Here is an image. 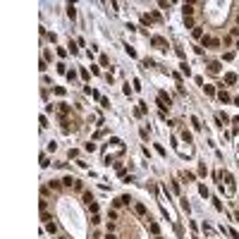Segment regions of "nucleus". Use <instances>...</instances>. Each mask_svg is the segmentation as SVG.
Here are the masks:
<instances>
[{
    "label": "nucleus",
    "mask_w": 239,
    "mask_h": 239,
    "mask_svg": "<svg viewBox=\"0 0 239 239\" xmlns=\"http://www.w3.org/2000/svg\"><path fill=\"white\" fill-rule=\"evenodd\" d=\"M158 105H160V112L170 110V96L165 93V91H160V93H158Z\"/></svg>",
    "instance_id": "obj_1"
},
{
    "label": "nucleus",
    "mask_w": 239,
    "mask_h": 239,
    "mask_svg": "<svg viewBox=\"0 0 239 239\" xmlns=\"http://www.w3.org/2000/svg\"><path fill=\"white\" fill-rule=\"evenodd\" d=\"M203 45H210V48H218V45H220V41H218V38H203Z\"/></svg>",
    "instance_id": "obj_2"
},
{
    "label": "nucleus",
    "mask_w": 239,
    "mask_h": 239,
    "mask_svg": "<svg viewBox=\"0 0 239 239\" xmlns=\"http://www.w3.org/2000/svg\"><path fill=\"white\" fill-rule=\"evenodd\" d=\"M151 43H153V45H158V48H165V45H168V43H165V38H160V36H156Z\"/></svg>",
    "instance_id": "obj_3"
},
{
    "label": "nucleus",
    "mask_w": 239,
    "mask_h": 239,
    "mask_svg": "<svg viewBox=\"0 0 239 239\" xmlns=\"http://www.w3.org/2000/svg\"><path fill=\"white\" fill-rule=\"evenodd\" d=\"M208 69H210V74H218V72H220V62H210Z\"/></svg>",
    "instance_id": "obj_4"
},
{
    "label": "nucleus",
    "mask_w": 239,
    "mask_h": 239,
    "mask_svg": "<svg viewBox=\"0 0 239 239\" xmlns=\"http://www.w3.org/2000/svg\"><path fill=\"white\" fill-rule=\"evenodd\" d=\"M218 98H220L222 103H230V93L227 91H218Z\"/></svg>",
    "instance_id": "obj_5"
},
{
    "label": "nucleus",
    "mask_w": 239,
    "mask_h": 239,
    "mask_svg": "<svg viewBox=\"0 0 239 239\" xmlns=\"http://www.w3.org/2000/svg\"><path fill=\"white\" fill-rule=\"evenodd\" d=\"M134 210H136V215H146V206H144V203H136Z\"/></svg>",
    "instance_id": "obj_6"
},
{
    "label": "nucleus",
    "mask_w": 239,
    "mask_h": 239,
    "mask_svg": "<svg viewBox=\"0 0 239 239\" xmlns=\"http://www.w3.org/2000/svg\"><path fill=\"white\" fill-rule=\"evenodd\" d=\"M67 15H69V19H77V7L74 5H67Z\"/></svg>",
    "instance_id": "obj_7"
},
{
    "label": "nucleus",
    "mask_w": 239,
    "mask_h": 239,
    "mask_svg": "<svg viewBox=\"0 0 239 239\" xmlns=\"http://www.w3.org/2000/svg\"><path fill=\"white\" fill-rule=\"evenodd\" d=\"M225 81H227V84H234V81H237V74H234V72H230V74H225Z\"/></svg>",
    "instance_id": "obj_8"
},
{
    "label": "nucleus",
    "mask_w": 239,
    "mask_h": 239,
    "mask_svg": "<svg viewBox=\"0 0 239 239\" xmlns=\"http://www.w3.org/2000/svg\"><path fill=\"white\" fill-rule=\"evenodd\" d=\"M60 115H69V105L67 103H60Z\"/></svg>",
    "instance_id": "obj_9"
},
{
    "label": "nucleus",
    "mask_w": 239,
    "mask_h": 239,
    "mask_svg": "<svg viewBox=\"0 0 239 239\" xmlns=\"http://www.w3.org/2000/svg\"><path fill=\"white\" fill-rule=\"evenodd\" d=\"M194 15V5H184V17H191Z\"/></svg>",
    "instance_id": "obj_10"
},
{
    "label": "nucleus",
    "mask_w": 239,
    "mask_h": 239,
    "mask_svg": "<svg viewBox=\"0 0 239 239\" xmlns=\"http://www.w3.org/2000/svg\"><path fill=\"white\" fill-rule=\"evenodd\" d=\"M62 184H67V187H72V184H77V179H74V177H65V179H62Z\"/></svg>",
    "instance_id": "obj_11"
},
{
    "label": "nucleus",
    "mask_w": 239,
    "mask_h": 239,
    "mask_svg": "<svg viewBox=\"0 0 239 239\" xmlns=\"http://www.w3.org/2000/svg\"><path fill=\"white\" fill-rule=\"evenodd\" d=\"M179 72H182V74H187V77H189V67H187V62H182V65H179Z\"/></svg>",
    "instance_id": "obj_12"
},
{
    "label": "nucleus",
    "mask_w": 239,
    "mask_h": 239,
    "mask_svg": "<svg viewBox=\"0 0 239 239\" xmlns=\"http://www.w3.org/2000/svg\"><path fill=\"white\" fill-rule=\"evenodd\" d=\"M191 34H194V38H201V36H203V31L198 29V26H194V31H191Z\"/></svg>",
    "instance_id": "obj_13"
},
{
    "label": "nucleus",
    "mask_w": 239,
    "mask_h": 239,
    "mask_svg": "<svg viewBox=\"0 0 239 239\" xmlns=\"http://www.w3.org/2000/svg\"><path fill=\"white\" fill-rule=\"evenodd\" d=\"M89 208H91V213H93V215L98 213V203H96V201H91V203H89Z\"/></svg>",
    "instance_id": "obj_14"
},
{
    "label": "nucleus",
    "mask_w": 239,
    "mask_h": 239,
    "mask_svg": "<svg viewBox=\"0 0 239 239\" xmlns=\"http://www.w3.org/2000/svg\"><path fill=\"white\" fill-rule=\"evenodd\" d=\"M182 139H184V141H187V144H191V134H189V132H187V129H184V132H182Z\"/></svg>",
    "instance_id": "obj_15"
},
{
    "label": "nucleus",
    "mask_w": 239,
    "mask_h": 239,
    "mask_svg": "<svg viewBox=\"0 0 239 239\" xmlns=\"http://www.w3.org/2000/svg\"><path fill=\"white\" fill-rule=\"evenodd\" d=\"M203 91H206L208 96H215V89H213V86H203Z\"/></svg>",
    "instance_id": "obj_16"
},
{
    "label": "nucleus",
    "mask_w": 239,
    "mask_h": 239,
    "mask_svg": "<svg viewBox=\"0 0 239 239\" xmlns=\"http://www.w3.org/2000/svg\"><path fill=\"white\" fill-rule=\"evenodd\" d=\"M184 24H187L189 29H194V19H191V17H184Z\"/></svg>",
    "instance_id": "obj_17"
},
{
    "label": "nucleus",
    "mask_w": 239,
    "mask_h": 239,
    "mask_svg": "<svg viewBox=\"0 0 239 239\" xmlns=\"http://www.w3.org/2000/svg\"><path fill=\"white\" fill-rule=\"evenodd\" d=\"M151 22H153V19H151L148 15H141V24H151Z\"/></svg>",
    "instance_id": "obj_18"
},
{
    "label": "nucleus",
    "mask_w": 239,
    "mask_h": 239,
    "mask_svg": "<svg viewBox=\"0 0 239 239\" xmlns=\"http://www.w3.org/2000/svg\"><path fill=\"white\" fill-rule=\"evenodd\" d=\"M57 72H60V74H67V67H65V65L60 62V65H57Z\"/></svg>",
    "instance_id": "obj_19"
},
{
    "label": "nucleus",
    "mask_w": 239,
    "mask_h": 239,
    "mask_svg": "<svg viewBox=\"0 0 239 239\" xmlns=\"http://www.w3.org/2000/svg\"><path fill=\"white\" fill-rule=\"evenodd\" d=\"M84 201H86V203H91V201H93V196H91L89 191H84Z\"/></svg>",
    "instance_id": "obj_20"
},
{
    "label": "nucleus",
    "mask_w": 239,
    "mask_h": 239,
    "mask_svg": "<svg viewBox=\"0 0 239 239\" xmlns=\"http://www.w3.org/2000/svg\"><path fill=\"white\" fill-rule=\"evenodd\" d=\"M191 124H194V129H201V124H198V117H191Z\"/></svg>",
    "instance_id": "obj_21"
},
{
    "label": "nucleus",
    "mask_w": 239,
    "mask_h": 239,
    "mask_svg": "<svg viewBox=\"0 0 239 239\" xmlns=\"http://www.w3.org/2000/svg\"><path fill=\"white\" fill-rule=\"evenodd\" d=\"M198 191H201V196H208V189H206V184H201V187H198Z\"/></svg>",
    "instance_id": "obj_22"
},
{
    "label": "nucleus",
    "mask_w": 239,
    "mask_h": 239,
    "mask_svg": "<svg viewBox=\"0 0 239 239\" xmlns=\"http://www.w3.org/2000/svg\"><path fill=\"white\" fill-rule=\"evenodd\" d=\"M148 230L153 232V234H158V225H156V222H151V225H148Z\"/></svg>",
    "instance_id": "obj_23"
},
{
    "label": "nucleus",
    "mask_w": 239,
    "mask_h": 239,
    "mask_svg": "<svg viewBox=\"0 0 239 239\" xmlns=\"http://www.w3.org/2000/svg\"><path fill=\"white\" fill-rule=\"evenodd\" d=\"M234 132H239V117H234Z\"/></svg>",
    "instance_id": "obj_24"
},
{
    "label": "nucleus",
    "mask_w": 239,
    "mask_h": 239,
    "mask_svg": "<svg viewBox=\"0 0 239 239\" xmlns=\"http://www.w3.org/2000/svg\"><path fill=\"white\" fill-rule=\"evenodd\" d=\"M105 239H117V237H115V234H110V232H108V237H105Z\"/></svg>",
    "instance_id": "obj_25"
}]
</instances>
